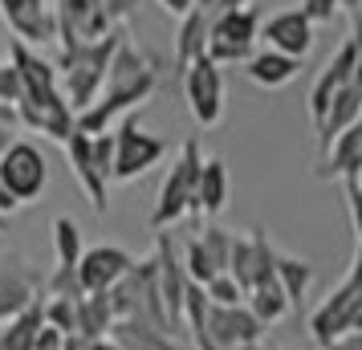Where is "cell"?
Listing matches in <instances>:
<instances>
[{"mask_svg":"<svg viewBox=\"0 0 362 350\" xmlns=\"http://www.w3.org/2000/svg\"><path fill=\"white\" fill-rule=\"evenodd\" d=\"M245 74L257 86H264V90H281V86H289L301 74V62L285 57V53H273V49H257L245 62Z\"/></svg>","mask_w":362,"mask_h":350,"instance_id":"cell-26","label":"cell"},{"mask_svg":"<svg viewBox=\"0 0 362 350\" xmlns=\"http://www.w3.org/2000/svg\"><path fill=\"white\" fill-rule=\"evenodd\" d=\"M232 350H261V342H248V346H232Z\"/></svg>","mask_w":362,"mask_h":350,"instance_id":"cell-49","label":"cell"},{"mask_svg":"<svg viewBox=\"0 0 362 350\" xmlns=\"http://www.w3.org/2000/svg\"><path fill=\"white\" fill-rule=\"evenodd\" d=\"M110 139H115L110 184H134L139 175H147L155 163L167 159V143L139 122V110L127 118H118V131H110Z\"/></svg>","mask_w":362,"mask_h":350,"instance_id":"cell-4","label":"cell"},{"mask_svg":"<svg viewBox=\"0 0 362 350\" xmlns=\"http://www.w3.org/2000/svg\"><path fill=\"white\" fill-rule=\"evenodd\" d=\"M62 346H66V334H57V330H49V326H41L33 350H62Z\"/></svg>","mask_w":362,"mask_h":350,"instance_id":"cell-40","label":"cell"},{"mask_svg":"<svg viewBox=\"0 0 362 350\" xmlns=\"http://www.w3.org/2000/svg\"><path fill=\"white\" fill-rule=\"evenodd\" d=\"M53 249H57V265H78V261H82V252H86L82 228L69 216L53 220Z\"/></svg>","mask_w":362,"mask_h":350,"instance_id":"cell-30","label":"cell"},{"mask_svg":"<svg viewBox=\"0 0 362 350\" xmlns=\"http://www.w3.org/2000/svg\"><path fill=\"white\" fill-rule=\"evenodd\" d=\"M49 184V159L29 139H13V147L0 155V187L17 204H33Z\"/></svg>","mask_w":362,"mask_h":350,"instance_id":"cell-6","label":"cell"},{"mask_svg":"<svg viewBox=\"0 0 362 350\" xmlns=\"http://www.w3.org/2000/svg\"><path fill=\"white\" fill-rule=\"evenodd\" d=\"M204 334L212 338L220 350H232V346H248V342H261L264 338V326L257 317L248 314V305H212L208 301V314H204Z\"/></svg>","mask_w":362,"mask_h":350,"instance_id":"cell-16","label":"cell"},{"mask_svg":"<svg viewBox=\"0 0 362 350\" xmlns=\"http://www.w3.org/2000/svg\"><path fill=\"white\" fill-rule=\"evenodd\" d=\"M131 269H134V257L122 249V245H94V249H86L82 261H78V285H82V293H106V289H115Z\"/></svg>","mask_w":362,"mask_h":350,"instance_id":"cell-13","label":"cell"},{"mask_svg":"<svg viewBox=\"0 0 362 350\" xmlns=\"http://www.w3.org/2000/svg\"><path fill=\"white\" fill-rule=\"evenodd\" d=\"M62 350H90V342L78 338V334H66V346H62Z\"/></svg>","mask_w":362,"mask_h":350,"instance_id":"cell-46","label":"cell"},{"mask_svg":"<svg viewBox=\"0 0 362 350\" xmlns=\"http://www.w3.org/2000/svg\"><path fill=\"white\" fill-rule=\"evenodd\" d=\"M297 13L310 21L313 29H317V25H334V17H338V0H301Z\"/></svg>","mask_w":362,"mask_h":350,"instance_id":"cell-36","label":"cell"},{"mask_svg":"<svg viewBox=\"0 0 362 350\" xmlns=\"http://www.w3.org/2000/svg\"><path fill=\"white\" fill-rule=\"evenodd\" d=\"M273 269H277V249L269 245V233L264 228H252L248 236L232 233V252H228V273L240 289H257V285L273 281Z\"/></svg>","mask_w":362,"mask_h":350,"instance_id":"cell-8","label":"cell"},{"mask_svg":"<svg viewBox=\"0 0 362 350\" xmlns=\"http://www.w3.org/2000/svg\"><path fill=\"white\" fill-rule=\"evenodd\" d=\"M350 41H354V45L362 49V4L354 8V13H350Z\"/></svg>","mask_w":362,"mask_h":350,"instance_id":"cell-43","label":"cell"},{"mask_svg":"<svg viewBox=\"0 0 362 350\" xmlns=\"http://www.w3.org/2000/svg\"><path fill=\"white\" fill-rule=\"evenodd\" d=\"M180 265H183V273H187V281H196V285H208L212 277H220V269H216V261L208 257V249L199 245V236H192V240H187Z\"/></svg>","mask_w":362,"mask_h":350,"instance_id":"cell-31","label":"cell"},{"mask_svg":"<svg viewBox=\"0 0 362 350\" xmlns=\"http://www.w3.org/2000/svg\"><path fill=\"white\" fill-rule=\"evenodd\" d=\"M115 330V310H110V298L106 293H82L74 301V334L86 338V342H98Z\"/></svg>","mask_w":362,"mask_h":350,"instance_id":"cell-24","label":"cell"},{"mask_svg":"<svg viewBox=\"0 0 362 350\" xmlns=\"http://www.w3.org/2000/svg\"><path fill=\"white\" fill-rule=\"evenodd\" d=\"M41 285H45V277H41L25 257L4 252V257H0V322H8V317L21 314L25 305H33V301L41 298Z\"/></svg>","mask_w":362,"mask_h":350,"instance_id":"cell-14","label":"cell"},{"mask_svg":"<svg viewBox=\"0 0 362 350\" xmlns=\"http://www.w3.org/2000/svg\"><path fill=\"white\" fill-rule=\"evenodd\" d=\"M208 25L212 21L204 17V13H183L180 21H175V49H171V66H175V74H183V69L192 66L196 57H204V37H208Z\"/></svg>","mask_w":362,"mask_h":350,"instance_id":"cell-25","label":"cell"},{"mask_svg":"<svg viewBox=\"0 0 362 350\" xmlns=\"http://www.w3.org/2000/svg\"><path fill=\"white\" fill-rule=\"evenodd\" d=\"M273 281L285 293L289 305H301L310 298V285H313V265L301 261V257H289V252H277V269H273Z\"/></svg>","mask_w":362,"mask_h":350,"instance_id":"cell-28","label":"cell"},{"mask_svg":"<svg viewBox=\"0 0 362 350\" xmlns=\"http://www.w3.org/2000/svg\"><path fill=\"white\" fill-rule=\"evenodd\" d=\"M180 78H183V98H187V110L196 118V127L212 131L224 118V74H220V66L208 62V57H196Z\"/></svg>","mask_w":362,"mask_h":350,"instance_id":"cell-7","label":"cell"},{"mask_svg":"<svg viewBox=\"0 0 362 350\" xmlns=\"http://www.w3.org/2000/svg\"><path fill=\"white\" fill-rule=\"evenodd\" d=\"M41 293H45V298H82V285H78V265H57L49 277H45Z\"/></svg>","mask_w":362,"mask_h":350,"instance_id":"cell-33","label":"cell"},{"mask_svg":"<svg viewBox=\"0 0 362 350\" xmlns=\"http://www.w3.org/2000/svg\"><path fill=\"white\" fill-rule=\"evenodd\" d=\"M17 208H21V204L13 200V196H8L4 187H0V220H8V216H13V212H17Z\"/></svg>","mask_w":362,"mask_h":350,"instance_id":"cell-44","label":"cell"},{"mask_svg":"<svg viewBox=\"0 0 362 350\" xmlns=\"http://www.w3.org/2000/svg\"><path fill=\"white\" fill-rule=\"evenodd\" d=\"M17 102H21V78L17 69L0 57V106H17Z\"/></svg>","mask_w":362,"mask_h":350,"instance_id":"cell-37","label":"cell"},{"mask_svg":"<svg viewBox=\"0 0 362 350\" xmlns=\"http://www.w3.org/2000/svg\"><path fill=\"white\" fill-rule=\"evenodd\" d=\"M131 33L127 25H118L110 29L106 37L98 41H78V45H66V49L57 53V78H62V94L66 102L74 106V115L86 110L90 102L102 94V86H106V69H110V57H115L118 41Z\"/></svg>","mask_w":362,"mask_h":350,"instance_id":"cell-2","label":"cell"},{"mask_svg":"<svg viewBox=\"0 0 362 350\" xmlns=\"http://www.w3.org/2000/svg\"><path fill=\"white\" fill-rule=\"evenodd\" d=\"M358 298H362V285H354L350 277H342V285L329 289V298L310 314V334H313V342H317L322 350H326L338 334L350 330V317H354Z\"/></svg>","mask_w":362,"mask_h":350,"instance_id":"cell-17","label":"cell"},{"mask_svg":"<svg viewBox=\"0 0 362 350\" xmlns=\"http://www.w3.org/2000/svg\"><path fill=\"white\" fill-rule=\"evenodd\" d=\"M199 167H204V151L199 139H183L175 159L167 167L163 184L155 192V208H151V228L167 233L171 224H180L183 216H196V184H199Z\"/></svg>","mask_w":362,"mask_h":350,"instance_id":"cell-3","label":"cell"},{"mask_svg":"<svg viewBox=\"0 0 362 350\" xmlns=\"http://www.w3.org/2000/svg\"><path fill=\"white\" fill-rule=\"evenodd\" d=\"M350 187L358 192V200H362V171H358V175H350Z\"/></svg>","mask_w":362,"mask_h":350,"instance_id":"cell-48","label":"cell"},{"mask_svg":"<svg viewBox=\"0 0 362 350\" xmlns=\"http://www.w3.org/2000/svg\"><path fill=\"white\" fill-rule=\"evenodd\" d=\"M261 37H264V49L285 53L293 62H305L313 53V25L297 8H281L269 21H261Z\"/></svg>","mask_w":362,"mask_h":350,"instance_id":"cell-18","label":"cell"},{"mask_svg":"<svg viewBox=\"0 0 362 350\" xmlns=\"http://www.w3.org/2000/svg\"><path fill=\"white\" fill-rule=\"evenodd\" d=\"M53 25H57V45L66 49V45H78V41H98V37H106L110 29H118V25H110L106 21V13H102V0H53Z\"/></svg>","mask_w":362,"mask_h":350,"instance_id":"cell-10","label":"cell"},{"mask_svg":"<svg viewBox=\"0 0 362 350\" xmlns=\"http://www.w3.org/2000/svg\"><path fill=\"white\" fill-rule=\"evenodd\" d=\"M326 350H362V334L358 330H346V334H338Z\"/></svg>","mask_w":362,"mask_h":350,"instance_id":"cell-41","label":"cell"},{"mask_svg":"<svg viewBox=\"0 0 362 350\" xmlns=\"http://www.w3.org/2000/svg\"><path fill=\"white\" fill-rule=\"evenodd\" d=\"M362 122V98H358V90L346 82L338 94H334V102H329V110H326V118L313 127V134H317V151H326L334 139L342 131H350V127H358Z\"/></svg>","mask_w":362,"mask_h":350,"instance_id":"cell-23","label":"cell"},{"mask_svg":"<svg viewBox=\"0 0 362 350\" xmlns=\"http://www.w3.org/2000/svg\"><path fill=\"white\" fill-rule=\"evenodd\" d=\"M257 37H261V13L252 4L232 8V13H220L208 25L204 57L216 62V66H245L248 57L257 53Z\"/></svg>","mask_w":362,"mask_h":350,"instance_id":"cell-5","label":"cell"},{"mask_svg":"<svg viewBox=\"0 0 362 350\" xmlns=\"http://www.w3.org/2000/svg\"><path fill=\"white\" fill-rule=\"evenodd\" d=\"M248 0H196L192 8L196 13H204V17L212 21V17H220V13H232V8H245Z\"/></svg>","mask_w":362,"mask_h":350,"instance_id":"cell-39","label":"cell"},{"mask_svg":"<svg viewBox=\"0 0 362 350\" xmlns=\"http://www.w3.org/2000/svg\"><path fill=\"white\" fill-rule=\"evenodd\" d=\"M199 245L208 249V257L216 261V269H220V273L228 269V252H232V233H228V228H220L216 220H208V224L199 228Z\"/></svg>","mask_w":362,"mask_h":350,"instance_id":"cell-32","label":"cell"},{"mask_svg":"<svg viewBox=\"0 0 362 350\" xmlns=\"http://www.w3.org/2000/svg\"><path fill=\"white\" fill-rule=\"evenodd\" d=\"M245 305H248V314L261 322L264 330L269 326H277L281 317H289V301H285V293L277 289V281H264V285H257V289H248L245 293Z\"/></svg>","mask_w":362,"mask_h":350,"instance_id":"cell-29","label":"cell"},{"mask_svg":"<svg viewBox=\"0 0 362 350\" xmlns=\"http://www.w3.org/2000/svg\"><path fill=\"white\" fill-rule=\"evenodd\" d=\"M362 171V122L342 131L326 151H322V163H317V180H350Z\"/></svg>","mask_w":362,"mask_h":350,"instance_id":"cell-22","label":"cell"},{"mask_svg":"<svg viewBox=\"0 0 362 350\" xmlns=\"http://www.w3.org/2000/svg\"><path fill=\"white\" fill-rule=\"evenodd\" d=\"M204 298L212 301V305H240L245 301V289L232 281L228 273H220V277H212V281L204 285Z\"/></svg>","mask_w":362,"mask_h":350,"instance_id":"cell-35","label":"cell"},{"mask_svg":"<svg viewBox=\"0 0 362 350\" xmlns=\"http://www.w3.org/2000/svg\"><path fill=\"white\" fill-rule=\"evenodd\" d=\"M4 62L17 69L21 94H53V90H62L57 66H53L49 57H41V49L25 45V41H17V37L8 41V57H4Z\"/></svg>","mask_w":362,"mask_h":350,"instance_id":"cell-20","label":"cell"},{"mask_svg":"<svg viewBox=\"0 0 362 350\" xmlns=\"http://www.w3.org/2000/svg\"><path fill=\"white\" fill-rule=\"evenodd\" d=\"M358 4H362V0H338V13H354Z\"/></svg>","mask_w":362,"mask_h":350,"instance_id":"cell-47","label":"cell"},{"mask_svg":"<svg viewBox=\"0 0 362 350\" xmlns=\"http://www.w3.org/2000/svg\"><path fill=\"white\" fill-rule=\"evenodd\" d=\"M155 285H159V301H163V314L171 322V330H180L183 326V298H187V273H183L167 233H155Z\"/></svg>","mask_w":362,"mask_h":350,"instance_id":"cell-15","label":"cell"},{"mask_svg":"<svg viewBox=\"0 0 362 350\" xmlns=\"http://www.w3.org/2000/svg\"><path fill=\"white\" fill-rule=\"evenodd\" d=\"M134 8H139V0H102V13L110 25H127L134 17Z\"/></svg>","mask_w":362,"mask_h":350,"instance_id":"cell-38","label":"cell"},{"mask_svg":"<svg viewBox=\"0 0 362 350\" xmlns=\"http://www.w3.org/2000/svg\"><path fill=\"white\" fill-rule=\"evenodd\" d=\"M13 134H17V127H8V122H0V155L13 147Z\"/></svg>","mask_w":362,"mask_h":350,"instance_id":"cell-45","label":"cell"},{"mask_svg":"<svg viewBox=\"0 0 362 350\" xmlns=\"http://www.w3.org/2000/svg\"><path fill=\"white\" fill-rule=\"evenodd\" d=\"M62 147H66V163H69V171H74L78 187H82V196L90 200V208H94L98 216H106V204H110V180H106L98 155H94V134H82L78 127H74V134H69Z\"/></svg>","mask_w":362,"mask_h":350,"instance_id":"cell-9","label":"cell"},{"mask_svg":"<svg viewBox=\"0 0 362 350\" xmlns=\"http://www.w3.org/2000/svg\"><path fill=\"white\" fill-rule=\"evenodd\" d=\"M0 21L13 29L17 41L41 49L45 41L57 37V25H53V8L45 0H0Z\"/></svg>","mask_w":362,"mask_h":350,"instance_id":"cell-19","label":"cell"},{"mask_svg":"<svg viewBox=\"0 0 362 350\" xmlns=\"http://www.w3.org/2000/svg\"><path fill=\"white\" fill-rule=\"evenodd\" d=\"M4 224H8V220H0V233H4Z\"/></svg>","mask_w":362,"mask_h":350,"instance_id":"cell-50","label":"cell"},{"mask_svg":"<svg viewBox=\"0 0 362 350\" xmlns=\"http://www.w3.org/2000/svg\"><path fill=\"white\" fill-rule=\"evenodd\" d=\"M74 301L78 298H45V326L57 334H74Z\"/></svg>","mask_w":362,"mask_h":350,"instance_id":"cell-34","label":"cell"},{"mask_svg":"<svg viewBox=\"0 0 362 350\" xmlns=\"http://www.w3.org/2000/svg\"><path fill=\"white\" fill-rule=\"evenodd\" d=\"M41 326H45V301L37 298L21 314H13L8 322H0V350H33Z\"/></svg>","mask_w":362,"mask_h":350,"instance_id":"cell-27","label":"cell"},{"mask_svg":"<svg viewBox=\"0 0 362 350\" xmlns=\"http://www.w3.org/2000/svg\"><path fill=\"white\" fill-rule=\"evenodd\" d=\"M358 62H362V49L350 41V37H346L342 45L329 53L326 66L317 69V78H313V86H310V98H305V110H310V122H313V127L326 118L334 94H338V90L350 82V74H354V66H358Z\"/></svg>","mask_w":362,"mask_h":350,"instance_id":"cell-12","label":"cell"},{"mask_svg":"<svg viewBox=\"0 0 362 350\" xmlns=\"http://www.w3.org/2000/svg\"><path fill=\"white\" fill-rule=\"evenodd\" d=\"M228 192H232V175H228V163L212 155L204 159L199 167V184H196V216L199 220H216L228 204Z\"/></svg>","mask_w":362,"mask_h":350,"instance_id":"cell-21","label":"cell"},{"mask_svg":"<svg viewBox=\"0 0 362 350\" xmlns=\"http://www.w3.org/2000/svg\"><path fill=\"white\" fill-rule=\"evenodd\" d=\"M17 118H21V127H25V131L66 143L69 134H74V118H78V115H74V106L66 102V94H62V90H53V94H21Z\"/></svg>","mask_w":362,"mask_h":350,"instance_id":"cell-11","label":"cell"},{"mask_svg":"<svg viewBox=\"0 0 362 350\" xmlns=\"http://www.w3.org/2000/svg\"><path fill=\"white\" fill-rule=\"evenodd\" d=\"M159 82H163V57L143 53L131 41V33H127L122 41H118L115 57H110V69H106V86H102V94L90 102L86 110H78L74 127H78L82 134H106L118 118L143 110V106L155 98Z\"/></svg>","mask_w":362,"mask_h":350,"instance_id":"cell-1","label":"cell"},{"mask_svg":"<svg viewBox=\"0 0 362 350\" xmlns=\"http://www.w3.org/2000/svg\"><path fill=\"white\" fill-rule=\"evenodd\" d=\"M159 4H163V8H167L175 21H180L183 13H192V4H196V0H159Z\"/></svg>","mask_w":362,"mask_h":350,"instance_id":"cell-42","label":"cell"}]
</instances>
